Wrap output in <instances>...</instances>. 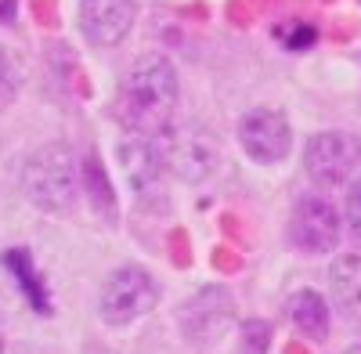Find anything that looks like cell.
<instances>
[{"instance_id": "obj_1", "label": "cell", "mask_w": 361, "mask_h": 354, "mask_svg": "<svg viewBox=\"0 0 361 354\" xmlns=\"http://www.w3.org/2000/svg\"><path fill=\"white\" fill-rule=\"evenodd\" d=\"M177 66L166 54L148 51L137 54L130 69L119 80L116 91V116L130 134H166L177 112Z\"/></svg>"}, {"instance_id": "obj_2", "label": "cell", "mask_w": 361, "mask_h": 354, "mask_svg": "<svg viewBox=\"0 0 361 354\" xmlns=\"http://www.w3.org/2000/svg\"><path fill=\"white\" fill-rule=\"evenodd\" d=\"M80 188H83V170L62 141L40 145L22 163V192L37 210H47V214L73 210Z\"/></svg>"}, {"instance_id": "obj_3", "label": "cell", "mask_w": 361, "mask_h": 354, "mask_svg": "<svg viewBox=\"0 0 361 354\" xmlns=\"http://www.w3.org/2000/svg\"><path fill=\"white\" fill-rule=\"evenodd\" d=\"M156 304H159V282L148 275L141 264H123V268H116L102 282V293H98V315L112 329L134 326V322L145 318Z\"/></svg>"}, {"instance_id": "obj_4", "label": "cell", "mask_w": 361, "mask_h": 354, "mask_svg": "<svg viewBox=\"0 0 361 354\" xmlns=\"http://www.w3.org/2000/svg\"><path fill=\"white\" fill-rule=\"evenodd\" d=\"M163 149H166V170L188 185L209 181L224 163L221 138L202 123H173L163 134Z\"/></svg>"}, {"instance_id": "obj_5", "label": "cell", "mask_w": 361, "mask_h": 354, "mask_svg": "<svg viewBox=\"0 0 361 354\" xmlns=\"http://www.w3.org/2000/svg\"><path fill=\"white\" fill-rule=\"evenodd\" d=\"M361 166V141L347 130H322L304 145V170L314 185H347Z\"/></svg>"}, {"instance_id": "obj_6", "label": "cell", "mask_w": 361, "mask_h": 354, "mask_svg": "<svg viewBox=\"0 0 361 354\" xmlns=\"http://www.w3.org/2000/svg\"><path fill=\"white\" fill-rule=\"evenodd\" d=\"M340 228H343V214L325 195H304L293 206L286 235H289L293 250L307 253V257H322V253L336 250Z\"/></svg>"}, {"instance_id": "obj_7", "label": "cell", "mask_w": 361, "mask_h": 354, "mask_svg": "<svg viewBox=\"0 0 361 354\" xmlns=\"http://www.w3.org/2000/svg\"><path fill=\"white\" fill-rule=\"evenodd\" d=\"M238 145H243V152L260 166L282 163L293 152V127L286 120V112L250 109L243 120H238Z\"/></svg>"}, {"instance_id": "obj_8", "label": "cell", "mask_w": 361, "mask_h": 354, "mask_svg": "<svg viewBox=\"0 0 361 354\" xmlns=\"http://www.w3.org/2000/svg\"><path fill=\"white\" fill-rule=\"evenodd\" d=\"M235 318V300L224 286H202L188 304L177 307V322H180V333L185 340L206 347L224 336V329L231 326Z\"/></svg>"}, {"instance_id": "obj_9", "label": "cell", "mask_w": 361, "mask_h": 354, "mask_svg": "<svg viewBox=\"0 0 361 354\" xmlns=\"http://www.w3.org/2000/svg\"><path fill=\"white\" fill-rule=\"evenodd\" d=\"M137 18V0H80V33L94 47L123 44Z\"/></svg>"}, {"instance_id": "obj_10", "label": "cell", "mask_w": 361, "mask_h": 354, "mask_svg": "<svg viewBox=\"0 0 361 354\" xmlns=\"http://www.w3.org/2000/svg\"><path fill=\"white\" fill-rule=\"evenodd\" d=\"M116 159L123 166V177L134 192H148L166 173V149L163 134H127L116 145Z\"/></svg>"}, {"instance_id": "obj_11", "label": "cell", "mask_w": 361, "mask_h": 354, "mask_svg": "<svg viewBox=\"0 0 361 354\" xmlns=\"http://www.w3.org/2000/svg\"><path fill=\"white\" fill-rule=\"evenodd\" d=\"M329 297L350 322H361V253H340L329 268Z\"/></svg>"}, {"instance_id": "obj_12", "label": "cell", "mask_w": 361, "mask_h": 354, "mask_svg": "<svg viewBox=\"0 0 361 354\" xmlns=\"http://www.w3.org/2000/svg\"><path fill=\"white\" fill-rule=\"evenodd\" d=\"M4 264H8L15 286L22 289V297L29 300V307L40 311V315H51L47 282H44V275L37 271V264H33V257H29V250H8V253H4Z\"/></svg>"}, {"instance_id": "obj_13", "label": "cell", "mask_w": 361, "mask_h": 354, "mask_svg": "<svg viewBox=\"0 0 361 354\" xmlns=\"http://www.w3.org/2000/svg\"><path fill=\"white\" fill-rule=\"evenodd\" d=\"M289 318H293V326L304 333V336L325 340V336H329V318H333V311H329V300L322 297V293L300 289V293H293V300H289Z\"/></svg>"}, {"instance_id": "obj_14", "label": "cell", "mask_w": 361, "mask_h": 354, "mask_svg": "<svg viewBox=\"0 0 361 354\" xmlns=\"http://www.w3.org/2000/svg\"><path fill=\"white\" fill-rule=\"evenodd\" d=\"M83 188L90 192V199H94V210L98 214L105 210V217L116 221V199H112V188H109V177H105V170L94 156L83 159Z\"/></svg>"}, {"instance_id": "obj_15", "label": "cell", "mask_w": 361, "mask_h": 354, "mask_svg": "<svg viewBox=\"0 0 361 354\" xmlns=\"http://www.w3.org/2000/svg\"><path fill=\"white\" fill-rule=\"evenodd\" d=\"M22 83H25V62L15 51L0 47V109H8V105L18 102Z\"/></svg>"}, {"instance_id": "obj_16", "label": "cell", "mask_w": 361, "mask_h": 354, "mask_svg": "<svg viewBox=\"0 0 361 354\" xmlns=\"http://www.w3.org/2000/svg\"><path fill=\"white\" fill-rule=\"evenodd\" d=\"M275 40L282 47H289V51H307L318 40V29L311 22H304V18H289V22H279L275 25Z\"/></svg>"}, {"instance_id": "obj_17", "label": "cell", "mask_w": 361, "mask_h": 354, "mask_svg": "<svg viewBox=\"0 0 361 354\" xmlns=\"http://www.w3.org/2000/svg\"><path fill=\"white\" fill-rule=\"evenodd\" d=\"M267 347H271V326L264 318H246L238 326L235 354H267Z\"/></svg>"}, {"instance_id": "obj_18", "label": "cell", "mask_w": 361, "mask_h": 354, "mask_svg": "<svg viewBox=\"0 0 361 354\" xmlns=\"http://www.w3.org/2000/svg\"><path fill=\"white\" fill-rule=\"evenodd\" d=\"M343 221H347V231L350 239L361 246V177L347 188V206H343Z\"/></svg>"}, {"instance_id": "obj_19", "label": "cell", "mask_w": 361, "mask_h": 354, "mask_svg": "<svg viewBox=\"0 0 361 354\" xmlns=\"http://www.w3.org/2000/svg\"><path fill=\"white\" fill-rule=\"evenodd\" d=\"M18 18V0H0V25H15Z\"/></svg>"}, {"instance_id": "obj_20", "label": "cell", "mask_w": 361, "mask_h": 354, "mask_svg": "<svg viewBox=\"0 0 361 354\" xmlns=\"http://www.w3.org/2000/svg\"><path fill=\"white\" fill-rule=\"evenodd\" d=\"M0 354H4V329H0Z\"/></svg>"}, {"instance_id": "obj_21", "label": "cell", "mask_w": 361, "mask_h": 354, "mask_svg": "<svg viewBox=\"0 0 361 354\" xmlns=\"http://www.w3.org/2000/svg\"><path fill=\"white\" fill-rule=\"evenodd\" d=\"M347 354H361V347H350V350H347Z\"/></svg>"}]
</instances>
